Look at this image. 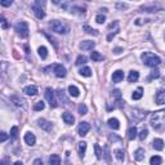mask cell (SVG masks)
Returning <instances> with one entry per match:
<instances>
[{"mask_svg": "<svg viewBox=\"0 0 165 165\" xmlns=\"http://www.w3.org/2000/svg\"><path fill=\"white\" fill-rule=\"evenodd\" d=\"M164 123H165V112L163 110L155 112L152 114V118H151V125L153 126L155 130H161L164 126Z\"/></svg>", "mask_w": 165, "mask_h": 165, "instance_id": "obj_1", "label": "cell"}, {"mask_svg": "<svg viewBox=\"0 0 165 165\" xmlns=\"http://www.w3.org/2000/svg\"><path fill=\"white\" fill-rule=\"evenodd\" d=\"M141 57H142L143 63L146 66H148V67H156V66H159L161 63V59L153 53H150V52H145Z\"/></svg>", "mask_w": 165, "mask_h": 165, "instance_id": "obj_2", "label": "cell"}, {"mask_svg": "<svg viewBox=\"0 0 165 165\" xmlns=\"http://www.w3.org/2000/svg\"><path fill=\"white\" fill-rule=\"evenodd\" d=\"M49 26H50V28L53 30L54 32H57V34H69L70 32V27L66 23L61 22V21L54 20V21L50 22Z\"/></svg>", "mask_w": 165, "mask_h": 165, "instance_id": "obj_3", "label": "cell"}, {"mask_svg": "<svg viewBox=\"0 0 165 165\" xmlns=\"http://www.w3.org/2000/svg\"><path fill=\"white\" fill-rule=\"evenodd\" d=\"M14 30H16V32L21 37H27L28 36V25L26 23V22H23V21L16 23V26H14Z\"/></svg>", "mask_w": 165, "mask_h": 165, "instance_id": "obj_4", "label": "cell"}, {"mask_svg": "<svg viewBox=\"0 0 165 165\" xmlns=\"http://www.w3.org/2000/svg\"><path fill=\"white\" fill-rule=\"evenodd\" d=\"M45 98H47L48 102H49L50 107L55 108V107L58 106L57 99H55V96H54V92L52 91V88H47V89H45Z\"/></svg>", "mask_w": 165, "mask_h": 165, "instance_id": "obj_5", "label": "cell"}, {"mask_svg": "<svg viewBox=\"0 0 165 165\" xmlns=\"http://www.w3.org/2000/svg\"><path fill=\"white\" fill-rule=\"evenodd\" d=\"M91 130V125H89V123L87 121H81L80 124H79V126H77V133H79V136H81V137H84V136H87V133Z\"/></svg>", "mask_w": 165, "mask_h": 165, "instance_id": "obj_6", "label": "cell"}, {"mask_svg": "<svg viewBox=\"0 0 165 165\" xmlns=\"http://www.w3.org/2000/svg\"><path fill=\"white\" fill-rule=\"evenodd\" d=\"M10 101L18 107H26V101L18 94H13L12 97H10Z\"/></svg>", "mask_w": 165, "mask_h": 165, "instance_id": "obj_7", "label": "cell"}, {"mask_svg": "<svg viewBox=\"0 0 165 165\" xmlns=\"http://www.w3.org/2000/svg\"><path fill=\"white\" fill-rule=\"evenodd\" d=\"M146 111H142V110H138V108H136V110L132 111V116L133 119L136 120V121H141V120H143L146 118Z\"/></svg>", "mask_w": 165, "mask_h": 165, "instance_id": "obj_8", "label": "cell"}, {"mask_svg": "<svg viewBox=\"0 0 165 165\" xmlns=\"http://www.w3.org/2000/svg\"><path fill=\"white\" fill-rule=\"evenodd\" d=\"M94 47H96V43L94 41H91V40H84L80 43V49H82V50H92Z\"/></svg>", "mask_w": 165, "mask_h": 165, "instance_id": "obj_9", "label": "cell"}, {"mask_svg": "<svg viewBox=\"0 0 165 165\" xmlns=\"http://www.w3.org/2000/svg\"><path fill=\"white\" fill-rule=\"evenodd\" d=\"M37 125H39L41 129L47 130V132H49V130L52 129V123L48 121V120H45V119H39V120H37Z\"/></svg>", "mask_w": 165, "mask_h": 165, "instance_id": "obj_10", "label": "cell"}, {"mask_svg": "<svg viewBox=\"0 0 165 165\" xmlns=\"http://www.w3.org/2000/svg\"><path fill=\"white\" fill-rule=\"evenodd\" d=\"M32 10H34V13H35L36 18H39V20H43V18L45 17V12L43 10V8H41V7L34 4L32 5Z\"/></svg>", "mask_w": 165, "mask_h": 165, "instance_id": "obj_11", "label": "cell"}, {"mask_svg": "<svg viewBox=\"0 0 165 165\" xmlns=\"http://www.w3.org/2000/svg\"><path fill=\"white\" fill-rule=\"evenodd\" d=\"M54 75L57 77H65L66 76V69L62 65H54Z\"/></svg>", "mask_w": 165, "mask_h": 165, "instance_id": "obj_12", "label": "cell"}, {"mask_svg": "<svg viewBox=\"0 0 165 165\" xmlns=\"http://www.w3.org/2000/svg\"><path fill=\"white\" fill-rule=\"evenodd\" d=\"M25 142L28 146H34V145H35V142H36V138L31 132H27L25 134Z\"/></svg>", "mask_w": 165, "mask_h": 165, "instance_id": "obj_13", "label": "cell"}, {"mask_svg": "<svg viewBox=\"0 0 165 165\" xmlns=\"http://www.w3.org/2000/svg\"><path fill=\"white\" fill-rule=\"evenodd\" d=\"M155 101L157 104H164L165 103V92L161 89L156 93V97H155Z\"/></svg>", "mask_w": 165, "mask_h": 165, "instance_id": "obj_14", "label": "cell"}, {"mask_svg": "<svg viewBox=\"0 0 165 165\" xmlns=\"http://www.w3.org/2000/svg\"><path fill=\"white\" fill-rule=\"evenodd\" d=\"M62 119H63V121L66 124H69V125H72L75 123V118L72 116V114H70V112H65V114L62 115Z\"/></svg>", "mask_w": 165, "mask_h": 165, "instance_id": "obj_15", "label": "cell"}, {"mask_svg": "<svg viewBox=\"0 0 165 165\" xmlns=\"http://www.w3.org/2000/svg\"><path fill=\"white\" fill-rule=\"evenodd\" d=\"M124 79V72L121 70H118L112 74V81L114 82H120Z\"/></svg>", "mask_w": 165, "mask_h": 165, "instance_id": "obj_16", "label": "cell"}, {"mask_svg": "<svg viewBox=\"0 0 165 165\" xmlns=\"http://www.w3.org/2000/svg\"><path fill=\"white\" fill-rule=\"evenodd\" d=\"M23 93H26L27 96H36L37 94V88L35 85H28L23 89Z\"/></svg>", "mask_w": 165, "mask_h": 165, "instance_id": "obj_17", "label": "cell"}, {"mask_svg": "<svg viewBox=\"0 0 165 165\" xmlns=\"http://www.w3.org/2000/svg\"><path fill=\"white\" fill-rule=\"evenodd\" d=\"M152 146L155 150H157V151H161V150L164 148V141L160 139V138H156V139H153Z\"/></svg>", "mask_w": 165, "mask_h": 165, "instance_id": "obj_18", "label": "cell"}, {"mask_svg": "<svg viewBox=\"0 0 165 165\" xmlns=\"http://www.w3.org/2000/svg\"><path fill=\"white\" fill-rule=\"evenodd\" d=\"M107 124H108V126H110L111 129H119L120 128V123H119V120L116 119V118H111L110 120L107 121Z\"/></svg>", "mask_w": 165, "mask_h": 165, "instance_id": "obj_19", "label": "cell"}, {"mask_svg": "<svg viewBox=\"0 0 165 165\" xmlns=\"http://www.w3.org/2000/svg\"><path fill=\"white\" fill-rule=\"evenodd\" d=\"M137 136H138V130H137L136 126H132V128H129V129H128V138H129L130 141L136 139Z\"/></svg>", "mask_w": 165, "mask_h": 165, "instance_id": "obj_20", "label": "cell"}, {"mask_svg": "<svg viewBox=\"0 0 165 165\" xmlns=\"http://www.w3.org/2000/svg\"><path fill=\"white\" fill-rule=\"evenodd\" d=\"M134 159L137 161H142L145 159V150L143 148H138L136 150V152H134Z\"/></svg>", "mask_w": 165, "mask_h": 165, "instance_id": "obj_21", "label": "cell"}, {"mask_svg": "<svg viewBox=\"0 0 165 165\" xmlns=\"http://www.w3.org/2000/svg\"><path fill=\"white\" fill-rule=\"evenodd\" d=\"M138 77H139V74H138V71H130L129 76H128V81L129 82H136L138 80Z\"/></svg>", "mask_w": 165, "mask_h": 165, "instance_id": "obj_22", "label": "cell"}, {"mask_svg": "<svg viewBox=\"0 0 165 165\" xmlns=\"http://www.w3.org/2000/svg\"><path fill=\"white\" fill-rule=\"evenodd\" d=\"M82 30H84V31L87 32V34H91V35H94V36H97V35L99 34L98 31H97V30L92 28L91 26H88V25H84V26H82Z\"/></svg>", "mask_w": 165, "mask_h": 165, "instance_id": "obj_23", "label": "cell"}, {"mask_svg": "<svg viewBox=\"0 0 165 165\" xmlns=\"http://www.w3.org/2000/svg\"><path fill=\"white\" fill-rule=\"evenodd\" d=\"M91 58L93 59L94 62H99V61H103V55L101 54V53H98V52H94L93 50L92 52V54H91Z\"/></svg>", "mask_w": 165, "mask_h": 165, "instance_id": "obj_24", "label": "cell"}, {"mask_svg": "<svg viewBox=\"0 0 165 165\" xmlns=\"http://www.w3.org/2000/svg\"><path fill=\"white\" fill-rule=\"evenodd\" d=\"M49 163L50 165H61V157L58 155H52L49 157Z\"/></svg>", "mask_w": 165, "mask_h": 165, "instance_id": "obj_25", "label": "cell"}, {"mask_svg": "<svg viewBox=\"0 0 165 165\" xmlns=\"http://www.w3.org/2000/svg\"><path fill=\"white\" fill-rule=\"evenodd\" d=\"M77 150H79V155L80 156H84V153H85V150H87V142H80L77 146Z\"/></svg>", "mask_w": 165, "mask_h": 165, "instance_id": "obj_26", "label": "cell"}, {"mask_svg": "<svg viewBox=\"0 0 165 165\" xmlns=\"http://www.w3.org/2000/svg\"><path fill=\"white\" fill-rule=\"evenodd\" d=\"M69 93H70V96H72V97H79L80 91H79L75 85H70V87H69Z\"/></svg>", "mask_w": 165, "mask_h": 165, "instance_id": "obj_27", "label": "cell"}, {"mask_svg": "<svg viewBox=\"0 0 165 165\" xmlns=\"http://www.w3.org/2000/svg\"><path fill=\"white\" fill-rule=\"evenodd\" d=\"M142 96H143V89H142V88H138L137 91L133 93L132 98H133V99H136V101H138V99H141V98H142Z\"/></svg>", "mask_w": 165, "mask_h": 165, "instance_id": "obj_28", "label": "cell"}, {"mask_svg": "<svg viewBox=\"0 0 165 165\" xmlns=\"http://www.w3.org/2000/svg\"><path fill=\"white\" fill-rule=\"evenodd\" d=\"M161 163H163V159L160 156H152L150 159V164L151 165H161Z\"/></svg>", "mask_w": 165, "mask_h": 165, "instance_id": "obj_29", "label": "cell"}, {"mask_svg": "<svg viewBox=\"0 0 165 165\" xmlns=\"http://www.w3.org/2000/svg\"><path fill=\"white\" fill-rule=\"evenodd\" d=\"M37 52H39V55H40V57L43 58V59H45V58L48 57V49H47L45 47H40L39 49H37Z\"/></svg>", "mask_w": 165, "mask_h": 165, "instance_id": "obj_30", "label": "cell"}, {"mask_svg": "<svg viewBox=\"0 0 165 165\" xmlns=\"http://www.w3.org/2000/svg\"><path fill=\"white\" fill-rule=\"evenodd\" d=\"M57 96H58L59 99L63 101V104H67V103H69V99H67L66 97H65V93H63L62 89H58V91H57Z\"/></svg>", "mask_w": 165, "mask_h": 165, "instance_id": "obj_31", "label": "cell"}, {"mask_svg": "<svg viewBox=\"0 0 165 165\" xmlns=\"http://www.w3.org/2000/svg\"><path fill=\"white\" fill-rule=\"evenodd\" d=\"M44 107H45V103L43 102V101H39V102H36L35 104H34V111H41L44 110Z\"/></svg>", "mask_w": 165, "mask_h": 165, "instance_id": "obj_32", "label": "cell"}, {"mask_svg": "<svg viewBox=\"0 0 165 165\" xmlns=\"http://www.w3.org/2000/svg\"><path fill=\"white\" fill-rule=\"evenodd\" d=\"M88 58L85 57V55H79V57L76 58V62H75V65L76 66H80V65H84V63H87Z\"/></svg>", "mask_w": 165, "mask_h": 165, "instance_id": "obj_33", "label": "cell"}, {"mask_svg": "<svg viewBox=\"0 0 165 165\" xmlns=\"http://www.w3.org/2000/svg\"><path fill=\"white\" fill-rule=\"evenodd\" d=\"M79 72H80V75H82V76H87V77L92 76V70L89 69V67H84V69H81Z\"/></svg>", "mask_w": 165, "mask_h": 165, "instance_id": "obj_34", "label": "cell"}, {"mask_svg": "<svg viewBox=\"0 0 165 165\" xmlns=\"http://www.w3.org/2000/svg\"><path fill=\"white\" fill-rule=\"evenodd\" d=\"M77 111H79V114H80V115H85L88 112V107L85 106L84 103H80V104H79V107H77Z\"/></svg>", "mask_w": 165, "mask_h": 165, "instance_id": "obj_35", "label": "cell"}, {"mask_svg": "<svg viewBox=\"0 0 165 165\" xmlns=\"http://www.w3.org/2000/svg\"><path fill=\"white\" fill-rule=\"evenodd\" d=\"M111 96L114 97L116 101H120V99H121V92H120L119 89H115V91H112V92H111Z\"/></svg>", "mask_w": 165, "mask_h": 165, "instance_id": "obj_36", "label": "cell"}, {"mask_svg": "<svg viewBox=\"0 0 165 165\" xmlns=\"http://www.w3.org/2000/svg\"><path fill=\"white\" fill-rule=\"evenodd\" d=\"M94 151H96V156L97 159H101L102 157V150H101V146L99 145H94Z\"/></svg>", "mask_w": 165, "mask_h": 165, "instance_id": "obj_37", "label": "cell"}, {"mask_svg": "<svg viewBox=\"0 0 165 165\" xmlns=\"http://www.w3.org/2000/svg\"><path fill=\"white\" fill-rule=\"evenodd\" d=\"M147 134H148V130L145 128V129H142L141 132H139V134H138V137H139V139H141V141H143L145 138L147 137Z\"/></svg>", "mask_w": 165, "mask_h": 165, "instance_id": "obj_38", "label": "cell"}, {"mask_svg": "<svg viewBox=\"0 0 165 165\" xmlns=\"http://www.w3.org/2000/svg\"><path fill=\"white\" fill-rule=\"evenodd\" d=\"M115 155L120 161L124 160V151H123V150H115Z\"/></svg>", "mask_w": 165, "mask_h": 165, "instance_id": "obj_39", "label": "cell"}, {"mask_svg": "<svg viewBox=\"0 0 165 165\" xmlns=\"http://www.w3.org/2000/svg\"><path fill=\"white\" fill-rule=\"evenodd\" d=\"M157 77H160V71L155 69V70H152L151 71V75H150V79H157Z\"/></svg>", "mask_w": 165, "mask_h": 165, "instance_id": "obj_40", "label": "cell"}, {"mask_svg": "<svg viewBox=\"0 0 165 165\" xmlns=\"http://www.w3.org/2000/svg\"><path fill=\"white\" fill-rule=\"evenodd\" d=\"M17 136H18V128L17 126H12V129H10V137L17 138Z\"/></svg>", "mask_w": 165, "mask_h": 165, "instance_id": "obj_41", "label": "cell"}, {"mask_svg": "<svg viewBox=\"0 0 165 165\" xmlns=\"http://www.w3.org/2000/svg\"><path fill=\"white\" fill-rule=\"evenodd\" d=\"M108 139H110V142H120L121 138L119 136H115V134H110V136H108Z\"/></svg>", "mask_w": 165, "mask_h": 165, "instance_id": "obj_42", "label": "cell"}, {"mask_svg": "<svg viewBox=\"0 0 165 165\" xmlns=\"http://www.w3.org/2000/svg\"><path fill=\"white\" fill-rule=\"evenodd\" d=\"M13 4L12 0H0V5L1 7H10Z\"/></svg>", "mask_w": 165, "mask_h": 165, "instance_id": "obj_43", "label": "cell"}, {"mask_svg": "<svg viewBox=\"0 0 165 165\" xmlns=\"http://www.w3.org/2000/svg\"><path fill=\"white\" fill-rule=\"evenodd\" d=\"M96 21H97V23H103V22L106 21V17H104L103 14H98V16L96 17Z\"/></svg>", "mask_w": 165, "mask_h": 165, "instance_id": "obj_44", "label": "cell"}, {"mask_svg": "<svg viewBox=\"0 0 165 165\" xmlns=\"http://www.w3.org/2000/svg\"><path fill=\"white\" fill-rule=\"evenodd\" d=\"M9 138V136L5 132H0V142H5Z\"/></svg>", "mask_w": 165, "mask_h": 165, "instance_id": "obj_45", "label": "cell"}, {"mask_svg": "<svg viewBox=\"0 0 165 165\" xmlns=\"http://www.w3.org/2000/svg\"><path fill=\"white\" fill-rule=\"evenodd\" d=\"M32 165H44V163H43V160H41V159H35Z\"/></svg>", "mask_w": 165, "mask_h": 165, "instance_id": "obj_46", "label": "cell"}, {"mask_svg": "<svg viewBox=\"0 0 165 165\" xmlns=\"http://www.w3.org/2000/svg\"><path fill=\"white\" fill-rule=\"evenodd\" d=\"M0 165H10L8 157H7V159H4V160H1V161H0Z\"/></svg>", "mask_w": 165, "mask_h": 165, "instance_id": "obj_47", "label": "cell"}, {"mask_svg": "<svg viewBox=\"0 0 165 165\" xmlns=\"http://www.w3.org/2000/svg\"><path fill=\"white\" fill-rule=\"evenodd\" d=\"M104 152H106V159L110 161V152H108V146H104Z\"/></svg>", "mask_w": 165, "mask_h": 165, "instance_id": "obj_48", "label": "cell"}, {"mask_svg": "<svg viewBox=\"0 0 165 165\" xmlns=\"http://www.w3.org/2000/svg\"><path fill=\"white\" fill-rule=\"evenodd\" d=\"M0 23H3V27H4V28H7V27H8V23H7V22H5V20H4V18H3V17H0Z\"/></svg>", "mask_w": 165, "mask_h": 165, "instance_id": "obj_49", "label": "cell"}, {"mask_svg": "<svg viewBox=\"0 0 165 165\" xmlns=\"http://www.w3.org/2000/svg\"><path fill=\"white\" fill-rule=\"evenodd\" d=\"M72 10H77L79 13H84V12H85V9H84V8H77V7H74Z\"/></svg>", "mask_w": 165, "mask_h": 165, "instance_id": "obj_50", "label": "cell"}, {"mask_svg": "<svg viewBox=\"0 0 165 165\" xmlns=\"http://www.w3.org/2000/svg\"><path fill=\"white\" fill-rule=\"evenodd\" d=\"M126 7H128V5H126V4H123V3H118V4H116V8H126Z\"/></svg>", "mask_w": 165, "mask_h": 165, "instance_id": "obj_51", "label": "cell"}, {"mask_svg": "<svg viewBox=\"0 0 165 165\" xmlns=\"http://www.w3.org/2000/svg\"><path fill=\"white\" fill-rule=\"evenodd\" d=\"M115 53H116V54L121 53V49H120V48H118V49H115Z\"/></svg>", "mask_w": 165, "mask_h": 165, "instance_id": "obj_52", "label": "cell"}, {"mask_svg": "<svg viewBox=\"0 0 165 165\" xmlns=\"http://www.w3.org/2000/svg\"><path fill=\"white\" fill-rule=\"evenodd\" d=\"M14 165H22V163H21V161H16V163H14Z\"/></svg>", "mask_w": 165, "mask_h": 165, "instance_id": "obj_53", "label": "cell"}]
</instances>
